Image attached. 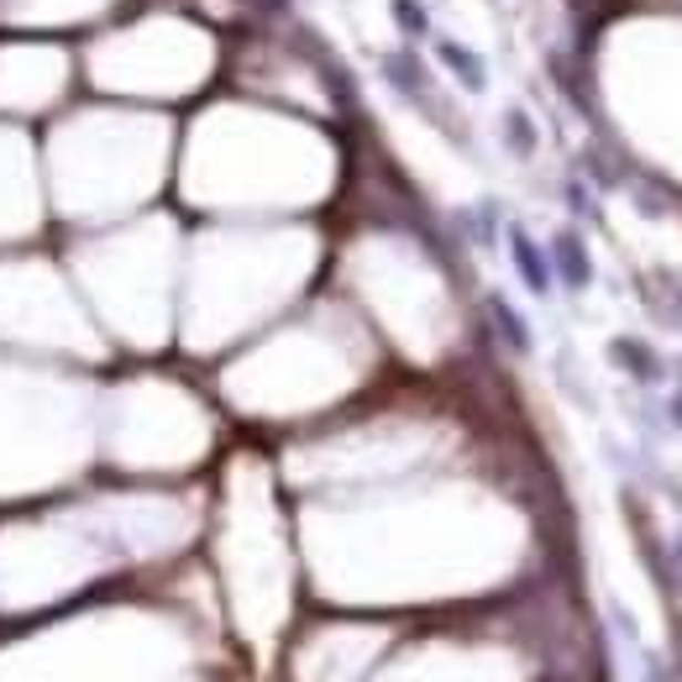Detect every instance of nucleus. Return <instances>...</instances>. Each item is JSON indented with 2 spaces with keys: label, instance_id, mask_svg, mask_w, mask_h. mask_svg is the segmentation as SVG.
Wrapping results in <instances>:
<instances>
[{
  "label": "nucleus",
  "instance_id": "5",
  "mask_svg": "<svg viewBox=\"0 0 682 682\" xmlns=\"http://www.w3.org/2000/svg\"><path fill=\"white\" fill-rule=\"evenodd\" d=\"M614 352H620V358L630 362V368H636V373H641V379H651V373H657V368H651V358H645V347H636V341H620V347H614Z\"/></svg>",
  "mask_w": 682,
  "mask_h": 682
},
{
  "label": "nucleus",
  "instance_id": "7",
  "mask_svg": "<svg viewBox=\"0 0 682 682\" xmlns=\"http://www.w3.org/2000/svg\"><path fill=\"white\" fill-rule=\"evenodd\" d=\"M494 316H499V326L509 331V341H515V347H525V331H520V321H515V310H509V304H494Z\"/></svg>",
  "mask_w": 682,
  "mask_h": 682
},
{
  "label": "nucleus",
  "instance_id": "1",
  "mask_svg": "<svg viewBox=\"0 0 682 682\" xmlns=\"http://www.w3.org/2000/svg\"><path fill=\"white\" fill-rule=\"evenodd\" d=\"M442 63L457 74L467 90H483L488 84V74H483V63H478V53L473 48H462V42H442Z\"/></svg>",
  "mask_w": 682,
  "mask_h": 682
},
{
  "label": "nucleus",
  "instance_id": "4",
  "mask_svg": "<svg viewBox=\"0 0 682 682\" xmlns=\"http://www.w3.org/2000/svg\"><path fill=\"white\" fill-rule=\"evenodd\" d=\"M394 17H400V27H404V32H415V38H421L425 27H431V21H425V6H421V0H394Z\"/></svg>",
  "mask_w": 682,
  "mask_h": 682
},
{
  "label": "nucleus",
  "instance_id": "2",
  "mask_svg": "<svg viewBox=\"0 0 682 682\" xmlns=\"http://www.w3.org/2000/svg\"><path fill=\"white\" fill-rule=\"evenodd\" d=\"M515 262H520V273H525V283L541 294L546 283H551V268H546V258L536 252V241L525 237V231H515Z\"/></svg>",
  "mask_w": 682,
  "mask_h": 682
},
{
  "label": "nucleus",
  "instance_id": "3",
  "mask_svg": "<svg viewBox=\"0 0 682 682\" xmlns=\"http://www.w3.org/2000/svg\"><path fill=\"white\" fill-rule=\"evenodd\" d=\"M557 262L567 283H588V252L578 247V237H557Z\"/></svg>",
  "mask_w": 682,
  "mask_h": 682
},
{
  "label": "nucleus",
  "instance_id": "6",
  "mask_svg": "<svg viewBox=\"0 0 682 682\" xmlns=\"http://www.w3.org/2000/svg\"><path fill=\"white\" fill-rule=\"evenodd\" d=\"M509 137H515V147H520V153H530V142H536V137H530V121H525L520 111L509 116Z\"/></svg>",
  "mask_w": 682,
  "mask_h": 682
}]
</instances>
